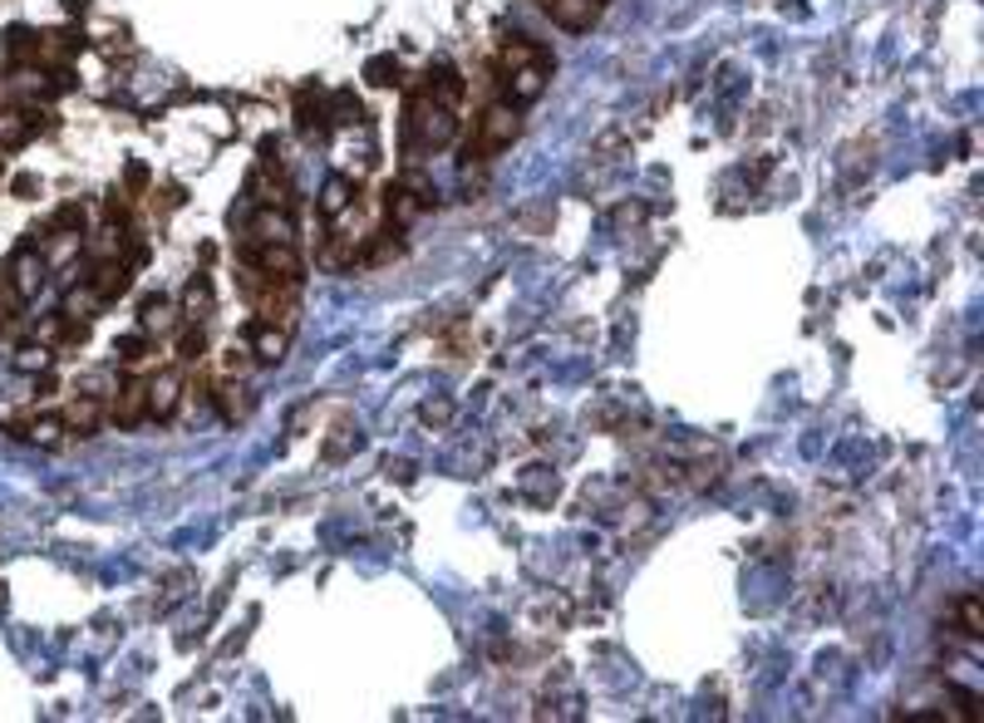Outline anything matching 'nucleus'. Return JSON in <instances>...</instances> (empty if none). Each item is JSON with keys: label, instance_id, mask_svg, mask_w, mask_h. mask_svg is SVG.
<instances>
[{"label": "nucleus", "instance_id": "5701e85b", "mask_svg": "<svg viewBox=\"0 0 984 723\" xmlns=\"http://www.w3.org/2000/svg\"><path fill=\"white\" fill-rule=\"evenodd\" d=\"M84 227V207H60V217H54V232H79Z\"/></svg>", "mask_w": 984, "mask_h": 723}, {"label": "nucleus", "instance_id": "a211bd4d", "mask_svg": "<svg viewBox=\"0 0 984 723\" xmlns=\"http://www.w3.org/2000/svg\"><path fill=\"white\" fill-rule=\"evenodd\" d=\"M960 625H965V635H984V611H980V595H960Z\"/></svg>", "mask_w": 984, "mask_h": 723}, {"label": "nucleus", "instance_id": "b1692460", "mask_svg": "<svg viewBox=\"0 0 984 723\" xmlns=\"http://www.w3.org/2000/svg\"><path fill=\"white\" fill-rule=\"evenodd\" d=\"M20 305V295H16V285L10 281H0V330H6V320H10V310Z\"/></svg>", "mask_w": 984, "mask_h": 723}, {"label": "nucleus", "instance_id": "412c9836", "mask_svg": "<svg viewBox=\"0 0 984 723\" xmlns=\"http://www.w3.org/2000/svg\"><path fill=\"white\" fill-rule=\"evenodd\" d=\"M370 79L380 89H389V84H399V60H389V54H380V60H370Z\"/></svg>", "mask_w": 984, "mask_h": 723}, {"label": "nucleus", "instance_id": "f8f14e48", "mask_svg": "<svg viewBox=\"0 0 984 723\" xmlns=\"http://www.w3.org/2000/svg\"><path fill=\"white\" fill-rule=\"evenodd\" d=\"M208 315H212V281L208 275H192L188 291H182V320H188V325H202Z\"/></svg>", "mask_w": 984, "mask_h": 723}, {"label": "nucleus", "instance_id": "dca6fc26", "mask_svg": "<svg viewBox=\"0 0 984 723\" xmlns=\"http://www.w3.org/2000/svg\"><path fill=\"white\" fill-rule=\"evenodd\" d=\"M295 113H301V133H305V138L325 133V109H320V99H315V109H311V89H301V99H295Z\"/></svg>", "mask_w": 984, "mask_h": 723}, {"label": "nucleus", "instance_id": "0eeeda50", "mask_svg": "<svg viewBox=\"0 0 984 723\" xmlns=\"http://www.w3.org/2000/svg\"><path fill=\"white\" fill-rule=\"evenodd\" d=\"M44 275H50V267H44V257H36V247H20L16 261H10V285H16L20 301H30V295H40Z\"/></svg>", "mask_w": 984, "mask_h": 723}, {"label": "nucleus", "instance_id": "4468645a", "mask_svg": "<svg viewBox=\"0 0 984 723\" xmlns=\"http://www.w3.org/2000/svg\"><path fill=\"white\" fill-rule=\"evenodd\" d=\"M178 315L182 310H173V301H163V295H148L143 301V330H173Z\"/></svg>", "mask_w": 984, "mask_h": 723}, {"label": "nucleus", "instance_id": "4be33fe9", "mask_svg": "<svg viewBox=\"0 0 984 723\" xmlns=\"http://www.w3.org/2000/svg\"><path fill=\"white\" fill-rule=\"evenodd\" d=\"M16 364H20L26 374H30V370H40V374H44V370H50V344H40V350H36V344H30V350H20V360H16Z\"/></svg>", "mask_w": 984, "mask_h": 723}, {"label": "nucleus", "instance_id": "2eb2a0df", "mask_svg": "<svg viewBox=\"0 0 984 723\" xmlns=\"http://www.w3.org/2000/svg\"><path fill=\"white\" fill-rule=\"evenodd\" d=\"M113 354H119V360L129 364V370H139V364H148V354H158V350H153V344H148V330H143V335H123V340H119V350H113Z\"/></svg>", "mask_w": 984, "mask_h": 723}, {"label": "nucleus", "instance_id": "9d476101", "mask_svg": "<svg viewBox=\"0 0 984 723\" xmlns=\"http://www.w3.org/2000/svg\"><path fill=\"white\" fill-rule=\"evenodd\" d=\"M36 129H40V113H30V109H0V148L30 143V138H36Z\"/></svg>", "mask_w": 984, "mask_h": 723}, {"label": "nucleus", "instance_id": "1a4fd4ad", "mask_svg": "<svg viewBox=\"0 0 984 723\" xmlns=\"http://www.w3.org/2000/svg\"><path fill=\"white\" fill-rule=\"evenodd\" d=\"M536 6H542L562 30H591L596 16H601V10H591L586 0H536Z\"/></svg>", "mask_w": 984, "mask_h": 723}, {"label": "nucleus", "instance_id": "f3484780", "mask_svg": "<svg viewBox=\"0 0 984 723\" xmlns=\"http://www.w3.org/2000/svg\"><path fill=\"white\" fill-rule=\"evenodd\" d=\"M94 305H104L94 285H84V291H70V295H64V315H70V320H84V325H89V310H94Z\"/></svg>", "mask_w": 984, "mask_h": 723}, {"label": "nucleus", "instance_id": "bb28decb", "mask_svg": "<svg viewBox=\"0 0 984 723\" xmlns=\"http://www.w3.org/2000/svg\"><path fill=\"white\" fill-rule=\"evenodd\" d=\"M0 605H6V591H0Z\"/></svg>", "mask_w": 984, "mask_h": 723}, {"label": "nucleus", "instance_id": "ddd939ff", "mask_svg": "<svg viewBox=\"0 0 984 723\" xmlns=\"http://www.w3.org/2000/svg\"><path fill=\"white\" fill-rule=\"evenodd\" d=\"M64 433H70V429H64L60 413H40V419L26 423V433H20V439H30V443H40V448H60Z\"/></svg>", "mask_w": 984, "mask_h": 723}, {"label": "nucleus", "instance_id": "cd10ccee", "mask_svg": "<svg viewBox=\"0 0 984 723\" xmlns=\"http://www.w3.org/2000/svg\"><path fill=\"white\" fill-rule=\"evenodd\" d=\"M0 172H6V168H0Z\"/></svg>", "mask_w": 984, "mask_h": 723}, {"label": "nucleus", "instance_id": "7ed1b4c3", "mask_svg": "<svg viewBox=\"0 0 984 723\" xmlns=\"http://www.w3.org/2000/svg\"><path fill=\"white\" fill-rule=\"evenodd\" d=\"M518 133H522V113H518V103H488L483 109V119H478V129H473V143H468V158H498L502 148H512L518 143Z\"/></svg>", "mask_w": 984, "mask_h": 723}, {"label": "nucleus", "instance_id": "20e7f679", "mask_svg": "<svg viewBox=\"0 0 984 723\" xmlns=\"http://www.w3.org/2000/svg\"><path fill=\"white\" fill-rule=\"evenodd\" d=\"M109 419L119 423V429H139V423L148 419V379L133 374L123 379L119 389H113V404H109Z\"/></svg>", "mask_w": 984, "mask_h": 723}, {"label": "nucleus", "instance_id": "f257e3e1", "mask_svg": "<svg viewBox=\"0 0 984 723\" xmlns=\"http://www.w3.org/2000/svg\"><path fill=\"white\" fill-rule=\"evenodd\" d=\"M458 109H463V74L449 64L429 69V79L419 84L414 103H409V119H404L409 153H439V148H449L458 133Z\"/></svg>", "mask_w": 984, "mask_h": 723}, {"label": "nucleus", "instance_id": "6ab92c4d", "mask_svg": "<svg viewBox=\"0 0 984 723\" xmlns=\"http://www.w3.org/2000/svg\"><path fill=\"white\" fill-rule=\"evenodd\" d=\"M320 207H325V217H340V212H345V207H350V182H345V178H330L325 202H320Z\"/></svg>", "mask_w": 984, "mask_h": 723}, {"label": "nucleus", "instance_id": "aec40b11", "mask_svg": "<svg viewBox=\"0 0 984 723\" xmlns=\"http://www.w3.org/2000/svg\"><path fill=\"white\" fill-rule=\"evenodd\" d=\"M178 360H182V364H198V360H202V325H188V330H182Z\"/></svg>", "mask_w": 984, "mask_h": 723}, {"label": "nucleus", "instance_id": "6e6552de", "mask_svg": "<svg viewBox=\"0 0 984 723\" xmlns=\"http://www.w3.org/2000/svg\"><path fill=\"white\" fill-rule=\"evenodd\" d=\"M247 340H251V354H257L261 364H277V360H285V344H291V330L271 325V320H251Z\"/></svg>", "mask_w": 984, "mask_h": 723}, {"label": "nucleus", "instance_id": "a878e982", "mask_svg": "<svg viewBox=\"0 0 984 723\" xmlns=\"http://www.w3.org/2000/svg\"><path fill=\"white\" fill-rule=\"evenodd\" d=\"M586 6H591V10H605V0H586Z\"/></svg>", "mask_w": 984, "mask_h": 723}, {"label": "nucleus", "instance_id": "f03ea898", "mask_svg": "<svg viewBox=\"0 0 984 723\" xmlns=\"http://www.w3.org/2000/svg\"><path fill=\"white\" fill-rule=\"evenodd\" d=\"M498 79H502V94L508 103H536L552 79V50L546 44H532V40H508L498 54Z\"/></svg>", "mask_w": 984, "mask_h": 723}, {"label": "nucleus", "instance_id": "39448f33", "mask_svg": "<svg viewBox=\"0 0 984 723\" xmlns=\"http://www.w3.org/2000/svg\"><path fill=\"white\" fill-rule=\"evenodd\" d=\"M60 419H64V429H70L74 439H94L99 423L109 419V409H104V399H99V394H74L70 404H64Z\"/></svg>", "mask_w": 984, "mask_h": 723}, {"label": "nucleus", "instance_id": "9b49d317", "mask_svg": "<svg viewBox=\"0 0 984 723\" xmlns=\"http://www.w3.org/2000/svg\"><path fill=\"white\" fill-rule=\"evenodd\" d=\"M89 285H94V291H99V301H104V305H109V301H119V295L133 285L129 261H104V267L94 271V281H89Z\"/></svg>", "mask_w": 984, "mask_h": 723}, {"label": "nucleus", "instance_id": "423d86ee", "mask_svg": "<svg viewBox=\"0 0 984 723\" xmlns=\"http://www.w3.org/2000/svg\"><path fill=\"white\" fill-rule=\"evenodd\" d=\"M182 404V370H158L148 379V419H173Z\"/></svg>", "mask_w": 984, "mask_h": 723}, {"label": "nucleus", "instance_id": "393cba45", "mask_svg": "<svg viewBox=\"0 0 984 723\" xmlns=\"http://www.w3.org/2000/svg\"><path fill=\"white\" fill-rule=\"evenodd\" d=\"M335 103H340V123H360V103H354L350 94H340Z\"/></svg>", "mask_w": 984, "mask_h": 723}]
</instances>
